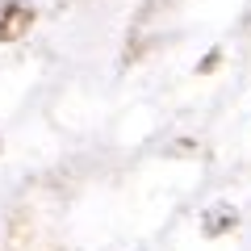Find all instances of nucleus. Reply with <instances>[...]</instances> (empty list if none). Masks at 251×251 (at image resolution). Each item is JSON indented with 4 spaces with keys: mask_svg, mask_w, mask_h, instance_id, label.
Masks as SVG:
<instances>
[{
    "mask_svg": "<svg viewBox=\"0 0 251 251\" xmlns=\"http://www.w3.org/2000/svg\"><path fill=\"white\" fill-rule=\"evenodd\" d=\"M38 4L34 0H0V42H17L34 29Z\"/></svg>",
    "mask_w": 251,
    "mask_h": 251,
    "instance_id": "nucleus-1",
    "label": "nucleus"
},
{
    "mask_svg": "<svg viewBox=\"0 0 251 251\" xmlns=\"http://www.w3.org/2000/svg\"><path fill=\"white\" fill-rule=\"evenodd\" d=\"M234 226H239V209L226 205V201H214V205L201 214V234H205V239H218V234L234 230Z\"/></svg>",
    "mask_w": 251,
    "mask_h": 251,
    "instance_id": "nucleus-2",
    "label": "nucleus"
},
{
    "mask_svg": "<svg viewBox=\"0 0 251 251\" xmlns=\"http://www.w3.org/2000/svg\"><path fill=\"white\" fill-rule=\"evenodd\" d=\"M0 151H4V138H0Z\"/></svg>",
    "mask_w": 251,
    "mask_h": 251,
    "instance_id": "nucleus-3",
    "label": "nucleus"
}]
</instances>
